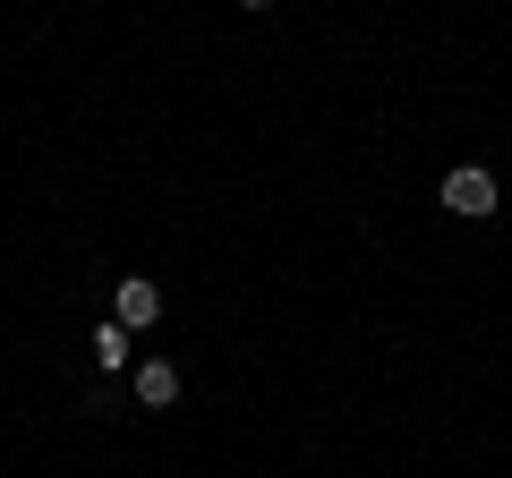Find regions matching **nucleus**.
I'll use <instances>...</instances> for the list:
<instances>
[{
    "mask_svg": "<svg viewBox=\"0 0 512 478\" xmlns=\"http://www.w3.org/2000/svg\"><path fill=\"white\" fill-rule=\"evenodd\" d=\"M495 197H504V188H495L487 163H453V171H444V188H436V205H444V214H461V222H487Z\"/></svg>",
    "mask_w": 512,
    "mask_h": 478,
    "instance_id": "nucleus-1",
    "label": "nucleus"
},
{
    "mask_svg": "<svg viewBox=\"0 0 512 478\" xmlns=\"http://www.w3.org/2000/svg\"><path fill=\"white\" fill-rule=\"evenodd\" d=\"M111 316H120L128 333H146L154 316H163V291H154L146 274H120V291H111Z\"/></svg>",
    "mask_w": 512,
    "mask_h": 478,
    "instance_id": "nucleus-2",
    "label": "nucleus"
},
{
    "mask_svg": "<svg viewBox=\"0 0 512 478\" xmlns=\"http://www.w3.org/2000/svg\"><path fill=\"white\" fill-rule=\"evenodd\" d=\"M128 393H137L146 410H171V402H180V368H171V359H137V376H128Z\"/></svg>",
    "mask_w": 512,
    "mask_h": 478,
    "instance_id": "nucleus-3",
    "label": "nucleus"
},
{
    "mask_svg": "<svg viewBox=\"0 0 512 478\" xmlns=\"http://www.w3.org/2000/svg\"><path fill=\"white\" fill-rule=\"evenodd\" d=\"M94 359H103V376H120L128 359H137V333H128L120 316H103V325H94Z\"/></svg>",
    "mask_w": 512,
    "mask_h": 478,
    "instance_id": "nucleus-4",
    "label": "nucleus"
},
{
    "mask_svg": "<svg viewBox=\"0 0 512 478\" xmlns=\"http://www.w3.org/2000/svg\"><path fill=\"white\" fill-rule=\"evenodd\" d=\"M239 9H274V0H239Z\"/></svg>",
    "mask_w": 512,
    "mask_h": 478,
    "instance_id": "nucleus-5",
    "label": "nucleus"
}]
</instances>
